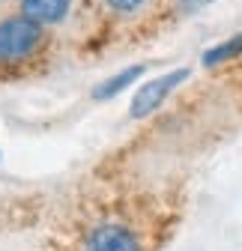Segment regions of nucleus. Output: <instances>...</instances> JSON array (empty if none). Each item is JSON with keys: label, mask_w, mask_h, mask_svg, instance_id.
Listing matches in <instances>:
<instances>
[{"label": "nucleus", "mask_w": 242, "mask_h": 251, "mask_svg": "<svg viewBox=\"0 0 242 251\" xmlns=\"http://www.w3.org/2000/svg\"><path fill=\"white\" fill-rule=\"evenodd\" d=\"M239 54H242V33H236V36H230V39L218 42L216 48L203 51L200 63H203L206 69H213V66H221V63H227V60H236Z\"/></svg>", "instance_id": "6"}, {"label": "nucleus", "mask_w": 242, "mask_h": 251, "mask_svg": "<svg viewBox=\"0 0 242 251\" xmlns=\"http://www.w3.org/2000/svg\"><path fill=\"white\" fill-rule=\"evenodd\" d=\"M42 42V27L33 24L24 15L0 21V60L3 63H18L30 57Z\"/></svg>", "instance_id": "1"}, {"label": "nucleus", "mask_w": 242, "mask_h": 251, "mask_svg": "<svg viewBox=\"0 0 242 251\" xmlns=\"http://www.w3.org/2000/svg\"><path fill=\"white\" fill-rule=\"evenodd\" d=\"M72 0H21V12L24 18H30L33 24H57L63 21L69 12Z\"/></svg>", "instance_id": "4"}, {"label": "nucleus", "mask_w": 242, "mask_h": 251, "mask_svg": "<svg viewBox=\"0 0 242 251\" xmlns=\"http://www.w3.org/2000/svg\"><path fill=\"white\" fill-rule=\"evenodd\" d=\"M186 78H189V69H173V72H168V75H162V78H153V81L141 84L138 93H135V99H132V111H129V114H132L135 120L149 117L156 108L165 105V99H168Z\"/></svg>", "instance_id": "2"}, {"label": "nucleus", "mask_w": 242, "mask_h": 251, "mask_svg": "<svg viewBox=\"0 0 242 251\" xmlns=\"http://www.w3.org/2000/svg\"><path fill=\"white\" fill-rule=\"evenodd\" d=\"M146 3V0H108V6L117 9V12H135Z\"/></svg>", "instance_id": "7"}, {"label": "nucleus", "mask_w": 242, "mask_h": 251, "mask_svg": "<svg viewBox=\"0 0 242 251\" xmlns=\"http://www.w3.org/2000/svg\"><path fill=\"white\" fill-rule=\"evenodd\" d=\"M84 251H141L138 236L123 225H99L90 230Z\"/></svg>", "instance_id": "3"}, {"label": "nucleus", "mask_w": 242, "mask_h": 251, "mask_svg": "<svg viewBox=\"0 0 242 251\" xmlns=\"http://www.w3.org/2000/svg\"><path fill=\"white\" fill-rule=\"evenodd\" d=\"M144 63H135V66H129V69H123V72H117L114 78H108V81H102L99 87H93V99L96 102H105V99H114V96H120L129 84H135L141 75H144Z\"/></svg>", "instance_id": "5"}, {"label": "nucleus", "mask_w": 242, "mask_h": 251, "mask_svg": "<svg viewBox=\"0 0 242 251\" xmlns=\"http://www.w3.org/2000/svg\"><path fill=\"white\" fill-rule=\"evenodd\" d=\"M206 3H213V0H179V12H183V15H194Z\"/></svg>", "instance_id": "8"}]
</instances>
